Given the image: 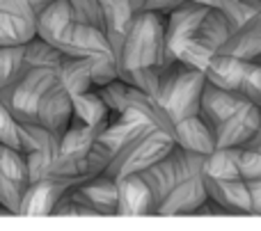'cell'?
Masks as SVG:
<instances>
[{
	"instance_id": "obj_1",
	"label": "cell",
	"mask_w": 261,
	"mask_h": 231,
	"mask_svg": "<svg viewBox=\"0 0 261 231\" xmlns=\"http://www.w3.org/2000/svg\"><path fill=\"white\" fill-rule=\"evenodd\" d=\"M44 199H46V190H39V192H37V197H35V201L30 204V211H32V213H39L41 206H44Z\"/></svg>"
}]
</instances>
